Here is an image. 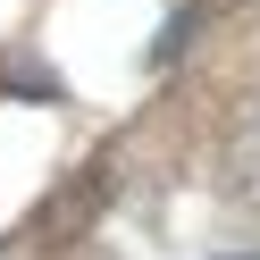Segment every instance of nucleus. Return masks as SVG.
<instances>
[{
  "instance_id": "1",
  "label": "nucleus",
  "mask_w": 260,
  "mask_h": 260,
  "mask_svg": "<svg viewBox=\"0 0 260 260\" xmlns=\"http://www.w3.org/2000/svg\"><path fill=\"white\" fill-rule=\"evenodd\" d=\"M218 260H252V252H218Z\"/></svg>"
}]
</instances>
